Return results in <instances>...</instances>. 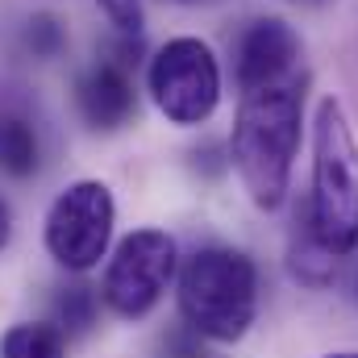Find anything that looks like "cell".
Wrapping results in <instances>:
<instances>
[{
  "label": "cell",
  "instance_id": "cell-15",
  "mask_svg": "<svg viewBox=\"0 0 358 358\" xmlns=\"http://www.w3.org/2000/svg\"><path fill=\"white\" fill-rule=\"evenodd\" d=\"M325 358H358V355H325Z\"/></svg>",
  "mask_w": 358,
  "mask_h": 358
},
{
  "label": "cell",
  "instance_id": "cell-11",
  "mask_svg": "<svg viewBox=\"0 0 358 358\" xmlns=\"http://www.w3.org/2000/svg\"><path fill=\"white\" fill-rule=\"evenodd\" d=\"M96 287L88 283H71V287H59L55 296V329L63 338H80L96 325Z\"/></svg>",
  "mask_w": 358,
  "mask_h": 358
},
{
  "label": "cell",
  "instance_id": "cell-10",
  "mask_svg": "<svg viewBox=\"0 0 358 358\" xmlns=\"http://www.w3.org/2000/svg\"><path fill=\"white\" fill-rule=\"evenodd\" d=\"M0 358H67V338L55 325L21 321V325H8L4 329Z\"/></svg>",
  "mask_w": 358,
  "mask_h": 358
},
{
  "label": "cell",
  "instance_id": "cell-16",
  "mask_svg": "<svg viewBox=\"0 0 358 358\" xmlns=\"http://www.w3.org/2000/svg\"><path fill=\"white\" fill-rule=\"evenodd\" d=\"M176 4H192V0H176Z\"/></svg>",
  "mask_w": 358,
  "mask_h": 358
},
{
  "label": "cell",
  "instance_id": "cell-6",
  "mask_svg": "<svg viewBox=\"0 0 358 358\" xmlns=\"http://www.w3.org/2000/svg\"><path fill=\"white\" fill-rule=\"evenodd\" d=\"M176 242L163 229H134L129 238H121V246L104 267V287H100L104 304L129 321L146 317L176 279Z\"/></svg>",
  "mask_w": 358,
  "mask_h": 358
},
{
  "label": "cell",
  "instance_id": "cell-2",
  "mask_svg": "<svg viewBox=\"0 0 358 358\" xmlns=\"http://www.w3.org/2000/svg\"><path fill=\"white\" fill-rule=\"evenodd\" d=\"M304 221L329 255L358 246V142L334 96L317 104L313 121V196Z\"/></svg>",
  "mask_w": 358,
  "mask_h": 358
},
{
  "label": "cell",
  "instance_id": "cell-9",
  "mask_svg": "<svg viewBox=\"0 0 358 358\" xmlns=\"http://www.w3.org/2000/svg\"><path fill=\"white\" fill-rule=\"evenodd\" d=\"M42 163V142L29 108L17 96H0V176L25 179Z\"/></svg>",
  "mask_w": 358,
  "mask_h": 358
},
{
  "label": "cell",
  "instance_id": "cell-14",
  "mask_svg": "<svg viewBox=\"0 0 358 358\" xmlns=\"http://www.w3.org/2000/svg\"><path fill=\"white\" fill-rule=\"evenodd\" d=\"M8 234H13V217H8V204H4V196H0V250H4V242H8Z\"/></svg>",
  "mask_w": 358,
  "mask_h": 358
},
{
  "label": "cell",
  "instance_id": "cell-4",
  "mask_svg": "<svg viewBox=\"0 0 358 358\" xmlns=\"http://www.w3.org/2000/svg\"><path fill=\"white\" fill-rule=\"evenodd\" d=\"M113 221L117 204L108 183L100 179H80L67 192L55 196L46 213V250L59 267L67 271H92L113 242Z\"/></svg>",
  "mask_w": 358,
  "mask_h": 358
},
{
  "label": "cell",
  "instance_id": "cell-1",
  "mask_svg": "<svg viewBox=\"0 0 358 358\" xmlns=\"http://www.w3.org/2000/svg\"><path fill=\"white\" fill-rule=\"evenodd\" d=\"M300 121H304V96L292 80L242 96V108L234 117L229 159L259 208H279L287 196L292 159L300 146Z\"/></svg>",
  "mask_w": 358,
  "mask_h": 358
},
{
  "label": "cell",
  "instance_id": "cell-7",
  "mask_svg": "<svg viewBox=\"0 0 358 358\" xmlns=\"http://www.w3.org/2000/svg\"><path fill=\"white\" fill-rule=\"evenodd\" d=\"M300 59V38L292 34L287 21L279 17H263L250 21L234 46V67H238V84L242 92H259V88H275L287 80V71Z\"/></svg>",
  "mask_w": 358,
  "mask_h": 358
},
{
  "label": "cell",
  "instance_id": "cell-3",
  "mask_svg": "<svg viewBox=\"0 0 358 358\" xmlns=\"http://www.w3.org/2000/svg\"><path fill=\"white\" fill-rule=\"evenodd\" d=\"M179 313L192 334L238 342L259 317V267L229 246H204L179 271Z\"/></svg>",
  "mask_w": 358,
  "mask_h": 358
},
{
  "label": "cell",
  "instance_id": "cell-13",
  "mask_svg": "<svg viewBox=\"0 0 358 358\" xmlns=\"http://www.w3.org/2000/svg\"><path fill=\"white\" fill-rule=\"evenodd\" d=\"M100 8H104V17H108L117 29H125V34H138V29H142V0H100Z\"/></svg>",
  "mask_w": 358,
  "mask_h": 358
},
{
  "label": "cell",
  "instance_id": "cell-5",
  "mask_svg": "<svg viewBox=\"0 0 358 358\" xmlns=\"http://www.w3.org/2000/svg\"><path fill=\"white\" fill-rule=\"evenodd\" d=\"M150 96L176 125H200L221 104V67L200 38H171L150 59Z\"/></svg>",
  "mask_w": 358,
  "mask_h": 358
},
{
  "label": "cell",
  "instance_id": "cell-12",
  "mask_svg": "<svg viewBox=\"0 0 358 358\" xmlns=\"http://www.w3.org/2000/svg\"><path fill=\"white\" fill-rule=\"evenodd\" d=\"M21 46H25L34 59H55V55L67 46V34H63L59 17L38 13V17H29V21H25V29H21Z\"/></svg>",
  "mask_w": 358,
  "mask_h": 358
},
{
  "label": "cell",
  "instance_id": "cell-8",
  "mask_svg": "<svg viewBox=\"0 0 358 358\" xmlns=\"http://www.w3.org/2000/svg\"><path fill=\"white\" fill-rule=\"evenodd\" d=\"M76 108L100 134L121 129L138 113V92H134V80H129L125 63H117V59L92 63L80 76V84H76Z\"/></svg>",
  "mask_w": 358,
  "mask_h": 358
}]
</instances>
